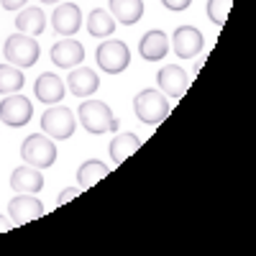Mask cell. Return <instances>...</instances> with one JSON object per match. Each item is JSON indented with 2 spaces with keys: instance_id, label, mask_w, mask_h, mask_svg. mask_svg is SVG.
I'll return each instance as SVG.
<instances>
[{
  "instance_id": "6da1fadb",
  "label": "cell",
  "mask_w": 256,
  "mask_h": 256,
  "mask_svg": "<svg viewBox=\"0 0 256 256\" xmlns=\"http://www.w3.org/2000/svg\"><path fill=\"white\" fill-rule=\"evenodd\" d=\"M77 116H80V123H82V128L88 134H98L100 136V134L118 131V118L113 116L110 105L102 102V100H84L80 105Z\"/></svg>"
},
{
  "instance_id": "7a4b0ae2",
  "label": "cell",
  "mask_w": 256,
  "mask_h": 256,
  "mask_svg": "<svg viewBox=\"0 0 256 256\" xmlns=\"http://www.w3.org/2000/svg\"><path fill=\"white\" fill-rule=\"evenodd\" d=\"M169 110H172V102L164 98L162 90H141L134 98V113L146 126H159L169 116Z\"/></svg>"
},
{
  "instance_id": "3957f363",
  "label": "cell",
  "mask_w": 256,
  "mask_h": 256,
  "mask_svg": "<svg viewBox=\"0 0 256 256\" xmlns=\"http://www.w3.org/2000/svg\"><path fill=\"white\" fill-rule=\"evenodd\" d=\"M95 62L102 72L120 74L128 64H131V49H128L126 41H120V38H105L95 49Z\"/></svg>"
},
{
  "instance_id": "277c9868",
  "label": "cell",
  "mask_w": 256,
  "mask_h": 256,
  "mask_svg": "<svg viewBox=\"0 0 256 256\" xmlns=\"http://www.w3.org/2000/svg\"><path fill=\"white\" fill-rule=\"evenodd\" d=\"M20 159L36 169H46L56 162V144L46 134H31L20 146Z\"/></svg>"
},
{
  "instance_id": "5b68a950",
  "label": "cell",
  "mask_w": 256,
  "mask_h": 256,
  "mask_svg": "<svg viewBox=\"0 0 256 256\" xmlns=\"http://www.w3.org/2000/svg\"><path fill=\"white\" fill-rule=\"evenodd\" d=\"M3 54L10 64H16L18 70H26V67H34L38 62V44L34 36H26V34H13L8 36L6 46H3Z\"/></svg>"
},
{
  "instance_id": "8992f818",
  "label": "cell",
  "mask_w": 256,
  "mask_h": 256,
  "mask_svg": "<svg viewBox=\"0 0 256 256\" xmlns=\"http://www.w3.org/2000/svg\"><path fill=\"white\" fill-rule=\"evenodd\" d=\"M74 113L64 105H52V108L44 110L41 116V131H44L49 138H56V141H64V138H72L74 134Z\"/></svg>"
},
{
  "instance_id": "52a82bcc",
  "label": "cell",
  "mask_w": 256,
  "mask_h": 256,
  "mask_svg": "<svg viewBox=\"0 0 256 256\" xmlns=\"http://www.w3.org/2000/svg\"><path fill=\"white\" fill-rule=\"evenodd\" d=\"M34 116V105L28 98L18 95V92H10V98H3L0 100V120L10 128H20L26 126Z\"/></svg>"
},
{
  "instance_id": "ba28073f",
  "label": "cell",
  "mask_w": 256,
  "mask_h": 256,
  "mask_svg": "<svg viewBox=\"0 0 256 256\" xmlns=\"http://www.w3.org/2000/svg\"><path fill=\"white\" fill-rule=\"evenodd\" d=\"M156 82H159V90L166 98H182L190 88V74L180 67V64H166V67L159 70Z\"/></svg>"
},
{
  "instance_id": "9c48e42d",
  "label": "cell",
  "mask_w": 256,
  "mask_h": 256,
  "mask_svg": "<svg viewBox=\"0 0 256 256\" xmlns=\"http://www.w3.org/2000/svg\"><path fill=\"white\" fill-rule=\"evenodd\" d=\"M172 46H174V54L180 59H192V56H198L202 52L205 38L195 26H180L172 36Z\"/></svg>"
},
{
  "instance_id": "30bf717a",
  "label": "cell",
  "mask_w": 256,
  "mask_h": 256,
  "mask_svg": "<svg viewBox=\"0 0 256 256\" xmlns=\"http://www.w3.org/2000/svg\"><path fill=\"white\" fill-rule=\"evenodd\" d=\"M8 216H10L13 223H31V220L44 216V205H41V200H36L31 192H24V195H16L8 202Z\"/></svg>"
},
{
  "instance_id": "8fae6325",
  "label": "cell",
  "mask_w": 256,
  "mask_h": 256,
  "mask_svg": "<svg viewBox=\"0 0 256 256\" xmlns=\"http://www.w3.org/2000/svg\"><path fill=\"white\" fill-rule=\"evenodd\" d=\"M52 26L59 36H74L82 26V10L77 3H62L52 13Z\"/></svg>"
},
{
  "instance_id": "7c38bea8",
  "label": "cell",
  "mask_w": 256,
  "mask_h": 256,
  "mask_svg": "<svg viewBox=\"0 0 256 256\" xmlns=\"http://www.w3.org/2000/svg\"><path fill=\"white\" fill-rule=\"evenodd\" d=\"M84 59V46L80 44L77 38H62V41H56V44L52 46V62L56 64V67H62V70H72V67H77V64Z\"/></svg>"
},
{
  "instance_id": "4fadbf2b",
  "label": "cell",
  "mask_w": 256,
  "mask_h": 256,
  "mask_svg": "<svg viewBox=\"0 0 256 256\" xmlns=\"http://www.w3.org/2000/svg\"><path fill=\"white\" fill-rule=\"evenodd\" d=\"M67 88L72 90L74 98H90L100 88V77L90 67H77L67 74Z\"/></svg>"
},
{
  "instance_id": "5bb4252c",
  "label": "cell",
  "mask_w": 256,
  "mask_h": 256,
  "mask_svg": "<svg viewBox=\"0 0 256 256\" xmlns=\"http://www.w3.org/2000/svg\"><path fill=\"white\" fill-rule=\"evenodd\" d=\"M34 95H36V100L46 102V105H56L64 98V82H62V77H56L54 72L38 74L36 82H34Z\"/></svg>"
},
{
  "instance_id": "9a60e30c",
  "label": "cell",
  "mask_w": 256,
  "mask_h": 256,
  "mask_svg": "<svg viewBox=\"0 0 256 256\" xmlns=\"http://www.w3.org/2000/svg\"><path fill=\"white\" fill-rule=\"evenodd\" d=\"M166 52H169V38L162 28H152V31L144 34L141 44H138V54L146 62H159V59L166 56Z\"/></svg>"
},
{
  "instance_id": "2e32d148",
  "label": "cell",
  "mask_w": 256,
  "mask_h": 256,
  "mask_svg": "<svg viewBox=\"0 0 256 256\" xmlns=\"http://www.w3.org/2000/svg\"><path fill=\"white\" fill-rule=\"evenodd\" d=\"M10 187H13L16 192H31V195H36V192L44 190V177H41V172H38L36 166L24 164V166L13 169Z\"/></svg>"
},
{
  "instance_id": "e0dca14e",
  "label": "cell",
  "mask_w": 256,
  "mask_h": 256,
  "mask_svg": "<svg viewBox=\"0 0 256 256\" xmlns=\"http://www.w3.org/2000/svg\"><path fill=\"white\" fill-rule=\"evenodd\" d=\"M110 16L123 26H134L144 18V0H110Z\"/></svg>"
},
{
  "instance_id": "ac0fdd59",
  "label": "cell",
  "mask_w": 256,
  "mask_h": 256,
  "mask_svg": "<svg viewBox=\"0 0 256 256\" xmlns=\"http://www.w3.org/2000/svg\"><path fill=\"white\" fill-rule=\"evenodd\" d=\"M16 28L20 34H26V36H38V34H44L46 28V13L41 10V8H24L18 16H16Z\"/></svg>"
},
{
  "instance_id": "d6986e66",
  "label": "cell",
  "mask_w": 256,
  "mask_h": 256,
  "mask_svg": "<svg viewBox=\"0 0 256 256\" xmlns=\"http://www.w3.org/2000/svg\"><path fill=\"white\" fill-rule=\"evenodd\" d=\"M108 174H110L108 164H102L98 159H88L84 164H80V169H77V184L82 190H88V187H95L100 180H105Z\"/></svg>"
},
{
  "instance_id": "ffe728a7",
  "label": "cell",
  "mask_w": 256,
  "mask_h": 256,
  "mask_svg": "<svg viewBox=\"0 0 256 256\" xmlns=\"http://www.w3.org/2000/svg\"><path fill=\"white\" fill-rule=\"evenodd\" d=\"M138 146H141V138H138L136 134H118V136L110 141V148H108L113 164L126 162L131 154H136V152H138Z\"/></svg>"
},
{
  "instance_id": "44dd1931",
  "label": "cell",
  "mask_w": 256,
  "mask_h": 256,
  "mask_svg": "<svg viewBox=\"0 0 256 256\" xmlns=\"http://www.w3.org/2000/svg\"><path fill=\"white\" fill-rule=\"evenodd\" d=\"M88 31H90V36H95V38L113 36V31H116V18H113L108 10L95 8V10L88 16Z\"/></svg>"
},
{
  "instance_id": "7402d4cb",
  "label": "cell",
  "mask_w": 256,
  "mask_h": 256,
  "mask_svg": "<svg viewBox=\"0 0 256 256\" xmlns=\"http://www.w3.org/2000/svg\"><path fill=\"white\" fill-rule=\"evenodd\" d=\"M24 72H20L16 64H0V95H10V92H18L24 88Z\"/></svg>"
},
{
  "instance_id": "603a6c76",
  "label": "cell",
  "mask_w": 256,
  "mask_h": 256,
  "mask_svg": "<svg viewBox=\"0 0 256 256\" xmlns=\"http://www.w3.org/2000/svg\"><path fill=\"white\" fill-rule=\"evenodd\" d=\"M230 6H233V0H208V18L216 26H223L230 13Z\"/></svg>"
},
{
  "instance_id": "cb8c5ba5",
  "label": "cell",
  "mask_w": 256,
  "mask_h": 256,
  "mask_svg": "<svg viewBox=\"0 0 256 256\" xmlns=\"http://www.w3.org/2000/svg\"><path fill=\"white\" fill-rule=\"evenodd\" d=\"M162 6H164L166 10L180 13V10H187V8L192 6V0H162Z\"/></svg>"
},
{
  "instance_id": "d4e9b609",
  "label": "cell",
  "mask_w": 256,
  "mask_h": 256,
  "mask_svg": "<svg viewBox=\"0 0 256 256\" xmlns=\"http://www.w3.org/2000/svg\"><path fill=\"white\" fill-rule=\"evenodd\" d=\"M77 195H80V187H67V190H64L62 195H59L56 205H64V202H70V200H74Z\"/></svg>"
},
{
  "instance_id": "484cf974",
  "label": "cell",
  "mask_w": 256,
  "mask_h": 256,
  "mask_svg": "<svg viewBox=\"0 0 256 256\" xmlns=\"http://www.w3.org/2000/svg\"><path fill=\"white\" fill-rule=\"evenodd\" d=\"M0 6H3L6 10H16V8H24L26 0H0Z\"/></svg>"
},
{
  "instance_id": "4316f807",
  "label": "cell",
  "mask_w": 256,
  "mask_h": 256,
  "mask_svg": "<svg viewBox=\"0 0 256 256\" xmlns=\"http://www.w3.org/2000/svg\"><path fill=\"white\" fill-rule=\"evenodd\" d=\"M16 223L10 220V218H6V216H0V233H6V230H10Z\"/></svg>"
},
{
  "instance_id": "83f0119b",
  "label": "cell",
  "mask_w": 256,
  "mask_h": 256,
  "mask_svg": "<svg viewBox=\"0 0 256 256\" xmlns=\"http://www.w3.org/2000/svg\"><path fill=\"white\" fill-rule=\"evenodd\" d=\"M41 3H54V6H56V3H59V0H41Z\"/></svg>"
}]
</instances>
